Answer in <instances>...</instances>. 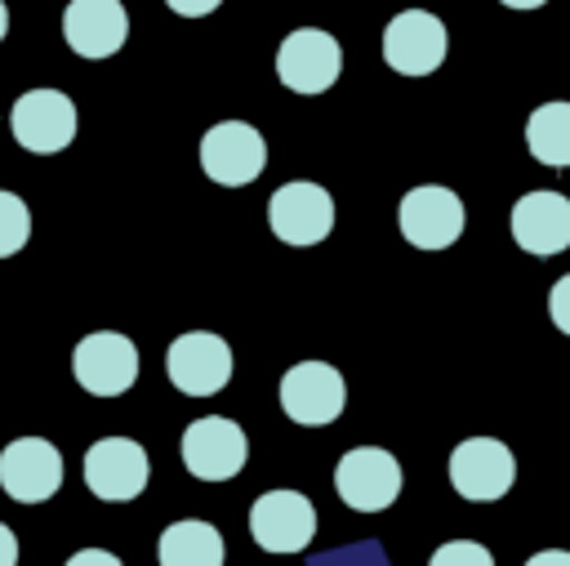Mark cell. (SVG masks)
Masks as SVG:
<instances>
[{"instance_id":"15","label":"cell","mask_w":570,"mask_h":566,"mask_svg":"<svg viewBox=\"0 0 570 566\" xmlns=\"http://www.w3.org/2000/svg\"><path fill=\"white\" fill-rule=\"evenodd\" d=\"M62 486V455L45 437H18L0 450V490L13 504H45Z\"/></svg>"},{"instance_id":"26","label":"cell","mask_w":570,"mask_h":566,"mask_svg":"<svg viewBox=\"0 0 570 566\" xmlns=\"http://www.w3.org/2000/svg\"><path fill=\"white\" fill-rule=\"evenodd\" d=\"M525 566H570V553H566V548H543V553H534Z\"/></svg>"},{"instance_id":"7","label":"cell","mask_w":570,"mask_h":566,"mask_svg":"<svg viewBox=\"0 0 570 566\" xmlns=\"http://www.w3.org/2000/svg\"><path fill=\"white\" fill-rule=\"evenodd\" d=\"M9 134L36 156H53L76 138V103L62 89H27L9 111Z\"/></svg>"},{"instance_id":"22","label":"cell","mask_w":570,"mask_h":566,"mask_svg":"<svg viewBox=\"0 0 570 566\" xmlns=\"http://www.w3.org/2000/svg\"><path fill=\"white\" fill-rule=\"evenodd\" d=\"M548 316H552V325L561 334H570V272L548 290Z\"/></svg>"},{"instance_id":"28","label":"cell","mask_w":570,"mask_h":566,"mask_svg":"<svg viewBox=\"0 0 570 566\" xmlns=\"http://www.w3.org/2000/svg\"><path fill=\"white\" fill-rule=\"evenodd\" d=\"M4 31H9V9H4V0H0V40H4Z\"/></svg>"},{"instance_id":"14","label":"cell","mask_w":570,"mask_h":566,"mask_svg":"<svg viewBox=\"0 0 570 566\" xmlns=\"http://www.w3.org/2000/svg\"><path fill=\"white\" fill-rule=\"evenodd\" d=\"M249 535L263 553H303L316 535V508L298 490H263L249 508Z\"/></svg>"},{"instance_id":"21","label":"cell","mask_w":570,"mask_h":566,"mask_svg":"<svg viewBox=\"0 0 570 566\" xmlns=\"http://www.w3.org/2000/svg\"><path fill=\"white\" fill-rule=\"evenodd\" d=\"M428 566H494V557H490V548L476 544V539H450V544H441V548L432 553Z\"/></svg>"},{"instance_id":"17","label":"cell","mask_w":570,"mask_h":566,"mask_svg":"<svg viewBox=\"0 0 570 566\" xmlns=\"http://www.w3.org/2000/svg\"><path fill=\"white\" fill-rule=\"evenodd\" d=\"M62 36L80 58H111L129 36V13L120 0H71L62 9Z\"/></svg>"},{"instance_id":"8","label":"cell","mask_w":570,"mask_h":566,"mask_svg":"<svg viewBox=\"0 0 570 566\" xmlns=\"http://www.w3.org/2000/svg\"><path fill=\"white\" fill-rule=\"evenodd\" d=\"M267 165V143L254 125L245 120H218L200 138V169L218 187H245L263 174Z\"/></svg>"},{"instance_id":"3","label":"cell","mask_w":570,"mask_h":566,"mask_svg":"<svg viewBox=\"0 0 570 566\" xmlns=\"http://www.w3.org/2000/svg\"><path fill=\"white\" fill-rule=\"evenodd\" d=\"M71 374L94 397H120L138 379V348L120 330H94L71 352Z\"/></svg>"},{"instance_id":"10","label":"cell","mask_w":570,"mask_h":566,"mask_svg":"<svg viewBox=\"0 0 570 566\" xmlns=\"http://www.w3.org/2000/svg\"><path fill=\"white\" fill-rule=\"evenodd\" d=\"M281 406L303 428H325L343 414L347 388L330 361H298L281 374Z\"/></svg>"},{"instance_id":"20","label":"cell","mask_w":570,"mask_h":566,"mask_svg":"<svg viewBox=\"0 0 570 566\" xmlns=\"http://www.w3.org/2000/svg\"><path fill=\"white\" fill-rule=\"evenodd\" d=\"M27 236H31V209H27V201L0 187V258L18 254L27 245Z\"/></svg>"},{"instance_id":"23","label":"cell","mask_w":570,"mask_h":566,"mask_svg":"<svg viewBox=\"0 0 570 566\" xmlns=\"http://www.w3.org/2000/svg\"><path fill=\"white\" fill-rule=\"evenodd\" d=\"M67 566H120V557L107 553V548H80V553L67 557Z\"/></svg>"},{"instance_id":"4","label":"cell","mask_w":570,"mask_h":566,"mask_svg":"<svg viewBox=\"0 0 570 566\" xmlns=\"http://www.w3.org/2000/svg\"><path fill=\"white\" fill-rule=\"evenodd\" d=\"M396 223H401V236L414 245V250H445L463 236V223H468V209L463 201L441 187V183H423V187H410L401 196V209H396Z\"/></svg>"},{"instance_id":"1","label":"cell","mask_w":570,"mask_h":566,"mask_svg":"<svg viewBox=\"0 0 570 566\" xmlns=\"http://www.w3.org/2000/svg\"><path fill=\"white\" fill-rule=\"evenodd\" d=\"M267 223H272V236L285 245H298V250L321 245L334 232V196L307 178L281 183L267 201Z\"/></svg>"},{"instance_id":"2","label":"cell","mask_w":570,"mask_h":566,"mask_svg":"<svg viewBox=\"0 0 570 566\" xmlns=\"http://www.w3.org/2000/svg\"><path fill=\"white\" fill-rule=\"evenodd\" d=\"M401 481H405L401 477V463L383 446H356L334 468V490L356 513H383V508H392L396 495H401Z\"/></svg>"},{"instance_id":"5","label":"cell","mask_w":570,"mask_h":566,"mask_svg":"<svg viewBox=\"0 0 570 566\" xmlns=\"http://www.w3.org/2000/svg\"><path fill=\"white\" fill-rule=\"evenodd\" d=\"M147 477H151V459L134 437H98L85 450V486L107 504L138 499Z\"/></svg>"},{"instance_id":"19","label":"cell","mask_w":570,"mask_h":566,"mask_svg":"<svg viewBox=\"0 0 570 566\" xmlns=\"http://www.w3.org/2000/svg\"><path fill=\"white\" fill-rule=\"evenodd\" d=\"M525 147L534 160L552 165V169H566L570 165V103H543L530 111L525 120Z\"/></svg>"},{"instance_id":"16","label":"cell","mask_w":570,"mask_h":566,"mask_svg":"<svg viewBox=\"0 0 570 566\" xmlns=\"http://www.w3.org/2000/svg\"><path fill=\"white\" fill-rule=\"evenodd\" d=\"M512 241L525 254L552 258L570 245V201L561 192H525L512 205Z\"/></svg>"},{"instance_id":"25","label":"cell","mask_w":570,"mask_h":566,"mask_svg":"<svg viewBox=\"0 0 570 566\" xmlns=\"http://www.w3.org/2000/svg\"><path fill=\"white\" fill-rule=\"evenodd\" d=\"M0 566H18V535L0 521Z\"/></svg>"},{"instance_id":"24","label":"cell","mask_w":570,"mask_h":566,"mask_svg":"<svg viewBox=\"0 0 570 566\" xmlns=\"http://www.w3.org/2000/svg\"><path fill=\"white\" fill-rule=\"evenodd\" d=\"M174 13H183V18H205V13H214L223 0H165Z\"/></svg>"},{"instance_id":"11","label":"cell","mask_w":570,"mask_h":566,"mask_svg":"<svg viewBox=\"0 0 570 566\" xmlns=\"http://www.w3.org/2000/svg\"><path fill=\"white\" fill-rule=\"evenodd\" d=\"M517 481V459L503 441L494 437H468L450 450V486L472 499V504H490L503 499Z\"/></svg>"},{"instance_id":"9","label":"cell","mask_w":570,"mask_h":566,"mask_svg":"<svg viewBox=\"0 0 570 566\" xmlns=\"http://www.w3.org/2000/svg\"><path fill=\"white\" fill-rule=\"evenodd\" d=\"M165 370H169V383L178 392H187V397H214L232 379V348H227V339H218L209 330H187V334H178L169 343Z\"/></svg>"},{"instance_id":"18","label":"cell","mask_w":570,"mask_h":566,"mask_svg":"<svg viewBox=\"0 0 570 566\" xmlns=\"http://www.w3.org/2000/svg\"><path fill=\"white\" fill-rule=\"evenodd\" d=\"M223 535L200 521V517H183L174 526L160 530V544H156V562L160 566H223Z\"/></svg>"},{"instance_id":"27","label":"cell","mask_w":570,"mask_h":566,"mask_svg":"<svg viewBox=\"0 0 570 566\" xmlns=\"http://www.w3.org/2000/svg\"><path fill=\"white\" fill-rule=\"evenodd\" d=\"M499 4H508V9H539V4H548V0H499Z\"/></svg>"},{"instance_id":"13","label":"cell","mask_w":570,"mask_h":566,"mask_svg":"<svg viewBox=\"0 0 570 566\" xmlns=\"http://www.w3.org/2000/svg\"><path fill=\"white\" fill-rule=\"evenodd\" d=\"M245 455H249V441L240 423L227 414H205L183 432V463L200 481H232L245 468Z\"/></svg>"},{"instance_id":"6","label":"cell","mask_w":570,"mask_h":566,"mask_svg":"<svg viewBox=\"0 0 570 566\" xmlns=\"http://www.w3.org/2000/svg\"><path fill=\"white\" fill-rule=\"evenodd\" d=\"M450 36L445 22L428 9H401L383 27V62L401 76H432L445 62Z\"/></svg>"},{"instance_id":"12","label":"cell","mask_w":570,"mask_h":566,"mask_svg":"<svg viewBox=\"0 0 570 566\" xmlns=\"http://www.w3.org/2000/svg\"><path fill=\"white\" fill-rule=\"evenodd\" d=\"M338 71H343V49L321 27H298L276 49V76L294 94H321L338 80Z\"/></svg>"}]
</instances>
